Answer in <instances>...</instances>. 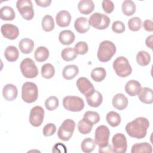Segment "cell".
Masks as SVG:
<instances>
[{"label": "cell", "instance_id": "cell-17", "mask_svg": "<svg viewBox=\"0 0 153 153\" xmlns=\"http://www.w3.org/2000/svg\"><path fill=\"white\" fill-rule=\"evenodd\" d=\"M112 102L115 108L118 110H123L127 108L128 101L127 97L124 94L118 93L114 96Z\"/></svg>", "mask_w": 153, "mask_h": 153}, {"label": "cell", "instance_id": "cell-48", "mask_svg": "<svg viewBox=\"0 0 153 153\" xmlns=\"http://www.w3.org/2000/svg\"><path fill=\"white\" fill-rule=\"evenodd\" d=\"M35 2L38 6L42 7H47L49 6L51 2V0H36Z\"/></svg>", "mask_w": 153, "mask_h": 153}, {"label": "cell", "instance_id": "cell-36", "mask_svg": "<svg viewBox=\"0 0 153 153\" xmlns=\"http://www.w3.org/2000/svg\"><path fill=\"white\" fill-rule=\"evenodd\" d=\"M41 72L43 78L50 79L54 75L55 69L51 63H45L42 66Z\"/></svg>", "mask_w": 153, "mask_h": 153}, {"label": "cell", "instance_id": "cell-43", "mask_svg": "<svg viewBox=\"0 0 153 153\" xmlns=\"http://www.w3.org/2000/svg\"><path fill=\"white\" fill-rule=\"evenodd\" d=\"M56 131V126L53 123L47 124L43 128L42 133L44 136H50L54 134Z\"/></svg>", "mask_w": 153, "mask_h": 153}, {"label": "cell", "instance_id": "cell-44", "mask_svg": "<svg viewBox=\"0 0 153 153\" xmlns=\"http://www.w3.org/2000/svg\"><path fill=\"white\" fill-rule=\"evenodd\" d=\"M112 30L115 33H121L125 30V25L121 21L117 20L113 22L112 25Z\"/></svg>", "mask_w": 153, "mask_h": 153}, {"label": "cell", "instance_id": "cell-27", "mask_svg": "<svg viewBox=\"0 0 153 153\" xmlns=\"http://www.w3.org/2000/svg\"><path fill=\"white\" fill-rule=\"evenodd\" d=\"M152 151V147L151 145L147 142H142L134 144L131 149V153L139 152H148L151 153Z\"/></svg>", "mask_w": 153, "mask_h": 153}, {"label": "cell", "instance_id": "cell-28", "mask_svg": "<svg viewBox=\"0 0 153 153\" xmlns=\"http://www.w3.org/2000/svg\"><path fill=\"white\" fill-rule=\"evenodd\" d=\"M16 17L14 10L9 6L5 5L0 10V17L2 20H13Z\"/></svg>", "mask_w": 153, "mask_h": 153}, {"label": "cell", "instance_id": "cell-20", "mask_svg": "<svg viewBox=\"0 0 153 153\" xmlns=\"http://www.w3.org/2000/svg\"><path fill=\"white\" fill-rule=\"evenodd\" d=\"M75 30L79 33H84L90 29V24L87 18L79 17L77 18L74 23Z\"/></svg>", "mask_w": 153, "mask_h": 153}, {"label": "cell", "instance_id": "cell-41", "mask_svg": "<svg viewBox=\"0 0 153 153\" xmlns=\"http://www.w3.org/2000/svg\"><path fill=\"white\" fill-rule=\"evenodd\" d=\"M83 118L88 120L93 125L97 124L100 121L99 114L94 111H87L85 112Z\"/></svg>", "mask_w": 153, "mask_h": 153}, {"label": "cell", "instance_id": "cell-46", "mask_svg": "<svg viewBox=\"0 0 153 153\" xmlns=\"http://www.w3.org/2000/svg\"><path fill=\"white\" fill-rule=\"evenodd\" d=\"M66 146L62 144V143H57L53 147V149L52 150L53 152H66L67 151L66 149Z\"/></svg>", "mask_w": 153, "mask_h": 153}, {"label": "cell", "instance_id": "cell-18", "mask_svg": "<svg viewBox=\"0 0 153 153\" xmlns=\"http://www.w3.org/2000/svg\"><path fill=\"white\" fill-rule=\"evenodd\" d=\"M139 100L146 104H151L153 102V91L148 87L141 88L138 93Z\"/></svg>", "mask_w": 153, "mask_h": 153}, {"label": "cell", "instance_id": "cell-38", "mask_svg": "<svg viewBox=\"0 0 153 153\" xmlns=\"http://www.w3.org/2000/svg\"><path fill=\"white\" fill-rule=\"evenodd\" d=\"M96 146V143L90 137L85 138L84 139L81 144V149L83 152H86V153H89L92 152Z\"/></svg>", "mask_w": 153, "mask_h": 153}, {"label": "cell", "instance_id": "cell-33", "mask_svg": "<svg viewBox=\"0 0 153 153\" xmlns=\"http://www.w3.org/2000/svg\"><path fill=\"white\" fill-rule=\"evenodd\" d=\"M93 124L87 119L83 118L78 124V129L82 134H88L92 130Z\"/></svg>", "mask_w": 153, "mask_h": 153}, {"label": "cell", "instance_id": "cell-50", "mask_svg": "<svg viewBox=\"0 0 153 153\" xmlns=\"http://www.w3.org/2000/svg\"><path fill=\"white\" fill-rule=\"evenodd\" d=\"M152 39H153V36L150 35L146 38V41H145L146 46L148 47L149 48H150L151 49L152 48Z\"/></svg>", "mask_w": 153, "mask_h": 153}, {"label": "cell", "instance_id": "cell-5", "mask_svg": "<svg viewBox=\"0 0 153 153\" xmlns=\"http://www.w3.org/2000/svg\"><path fill=\"white\" fill-rule=\"evenodd\" d=\"M63 106L66 110L72 112H79L84 107L82 98L75 96H67L63 99Z\"/></svg>", "mask_w": 153, "mask_h": 153}, {"label": "cell", "instance_id": "cell-26", "mask_svg": "<svg viewBox=\"0 0 153 153\" xmlns=\"http://www.w3.org/2000/svg\"><path fill=\"white\" fill-rule=\"evenodd\" d=\"M4 56L5 59L8 62H13L17 60L19 56V53L18 49L15 46L10 45L5 48Z\"/></svg>", "mask_w": 153, "mask_h": 153}, {"label": "cell", "instance_id": "cell-47", "mask_svg": "<svg viewBox=\"0 0 153 153\" xmlns=\"http://www.w3.org/2000/svg\"><path fill=\"white\" fill-rule=\"evenodd\" d=\"M143 28L148 32L153 31V23L151 20H145L143 22Z\"/></svg>", "mask_w": 153, "mask_h": 153}, {"label": "cell", "instance_id": "cell-22", "mask_svg": "<svg viewBox=\"0 0 153 153\" xmlns=\"http://www.w3.org/2000/svg\"><path fill=\"white\" fill-rule=\"evenodd\" d=\"M94 8V2L91 0H81L78 2V9L79 11L85 15L90 14Z\"/></svg>", "mask_w": 153, "mask_h": 153}, {"label": "cell", "instance_id": "cell-29", "mask_svg": "<svg viewBox=\"0 0 153 153\" xmlns=\"http://www.w3.org/2000/svg\"><path fill=\"white\" fill-rule=\"evenodd\" d=\"M34 57L35 60L38 62H44L49 57V51L45 47H39L35 51Z\"/></svg>", "mask_w": 153, "mask_h": 153}, {"label": "cell", "instance_id": "cell-19", "mask_svg": "<svg viewBox=\"0 0 153 153\" xmlns=\"http://www.w3.org/2000/svg\"><path fill=\"white\" fill-rule=\"evenodd\" d=\"M85 98L88 105L94 108L99 107L102 104L103 101L102 94L97 90H94L92 94L86 96Z\"/></svg>", "mask_w": 153, "mask_h": 153}, {"label": "cell", "instance_id": "cell-45", "mask_svg": "<svg viewBox=\"0 0 153 153\" xmlns=\"http://www.w3.org/2000/svg\"><path fill=\"white\" fill-rule=\"evenodd\" d=\"M102 6L104 11L108 14L111 13L114 9L113 2L109 0H103L102 3Z\"/></svg>", "mask_w": 153, "mask_h": 153}, {"label": "cell", "instance_id": "cell-2", "mask_svg": "<svg viewBox=\"0 0 153 153\" xmlns=\"http://www.w3.org/2000/svg\"><path fill=\"white\" fill-rule=\"evenodd\" d=\"M116 53L115 45L110 41H102L99 46L97 58L102 62H108Z\"/></svg>", "mask_w": 153, "mask_h": 153}, {"label": "cell", "instance_id": "cell-35", "mask_svg": "<svg viewBox=\"0 0 153 153\" xmlns=\"http://www.w3.org/2000/svg\"><path fill=\"white\" fill-rule=\"evenodd\" d=\"M42 28L45 32H50L54 28V19L50 15H45L42 20Z\"/></svg>", "mask_w": 153, "mask_h": 153}, {"label": "cell", "instance_id": "cell-32", "mask_svg": "<svg viewBox=\"0 0 153 153\" xmlns=\"http://www.w3.org/2000/svg\"><path fill=\"white\" fill-rule=\"evenodd\" d=\"M106 72L103 68H96L91 72V77L96 82H101L106 77Z\"/></svg>", "mask_w": 153, "mask_h": 153}, {"label": "cell", "instance_id": "cell-39", "mask_svg": "<svg viewBox=\"0 0 153 153\" xmlns=\"http://www.w3.org/2000/svg\"><path fill=\"white\" fill-rule=\"evenodd\" d=\"M142 26L141 19L138 17H133L128 21V27L130 30L136 32L138 31Z\"/></svg>", "mask_w": 153, "mask_h": 153}, {"label": "cell", "instance_id": "cell-3", "mask_svg": "<svg viewBox=\"0 0 153 153\" xmlns=\"http://www.w3.org/2000/svg\"><path fill=\"white\" fill-rule=\"evenodd\" d=\"M113 68L116 74L121 78H125L130 75L132 71L128 60L124 56L118 57L114 61Z\"/></svg>", "mask_w": 153, "mask_h": 153}, {"label": "cell", "instance_id": "cell-34", "mask_svg": "<svg viewBox=\"0 0 153 153\" xmlns=\"http://www.w3.org/2000/svg\"><path fill=\"white\" fill-rule=\"evenodd\" d=\"M136 61L140 66H146L150 63L151 56L145 51H140L136 55Z\"/></svg>", "mask_w": 153, "mask_h": 153}, {"label": "cell", "instance_id": "cell-21", "mask_svg": "<svg viewBox=\"0 0 153 153\" xmlns=\"http://www.w3.org/2000/svg\"><path fill=\"white\" fill-rule=\"evenodd\" d=\"M141 88L140 82L136 80L128 81L125 85V91L130 96H134L138 94Z\"/></svg>", "mask_w": 153, "mask_h": 153}, {"label": "cell", "instance_id": "cell-13", "mask_svg": "<svg viewBox=\"0 0 153 153\" xmlns=\"http://www.w3.org/2000/svg\"><path fill=\"white\" fill-rule=\"evenodd\" d=\"M76 86L79 91L85 95L89 96L94 91V87L89 79L85 77H80L76 81Z\"/></svg>", "mask_w": 153, "mask_h": 153}, {"label": "cell", "instance_id": "cell-37", "mask_svg": "<svg viewBox=\"0 0 153 153\" xmlns=\"http://www.w3.org/2000/svg\"><path fill=\"white\" fill-rule=\"evenodd\" d=\"M77 56L75 50L72 47H67L64 48L61 52L62 58L67 62L72 61L75 59Z\"/></svg>", "mask_w": 153, "mask_h": 153}, {"label": "cell", "instance_id": "cell-14", "mask_svg": "<svg viewBox=\"0 0 153 153\" xmlns=\"http://www.w3.org/2000/svg\"><path fill=\"white\" fill-rule=\"evenodd\" d=\"M1 31L5 38L11 40L16 39L19 35V28L16 26L10 23L4 24L1 26Z\"/></svg>", "mask_w": 153, "mask_h": 153}, {"label": "cell", "instance_id": "cell-16", "mask_svg": "<svg viewBox=\"0 0 153 153\" xmlns=\"http://www.w3.org/2000/svg\"><path fill=\"white\" fill-rule=\"evenodd\" d=\"M56 21L60 27H67L71 23V16L68 11L62 10L56 14Z\"/></svg>", "mask_w": 153, "mask_h": 153}, {"label": "cell", "instance_id": "cell-7", "mask_svg": "<svg viewBox=\"0 0 153 153\" xmlns=\"http://www.w3.org/2000/svg\"><path fill=\"white\" fill-rule=\"evenodd\" d=\"M75 128V123L71 119L65 120L59 128L57 136L63 141L69 140L72 136Z\"/></svg>", "mask_w": 153, "mask_h": 153}, {"label": "cell", "instance_id": "cell-42", "mask_svg": "<svg viewBox=\"0 0 153 153\" xmlns=\"http://www.w3.org/2000/svg\"><path fill=\"white\" fill-rule=\"evenodd\" d=\"M74 50L77 54L83 55L87 53L88 50V47L85 42L79 41L75 45Z\"/></svg>", "mask_w": 153, "mask_h": 153}, {"label": "cell", "instance_id": "cell-11", "mask_svg": "<svg viewBox=\"0 0 153 153\" xmlns=\"http://www.w3.org/2000/svg\"><path fill=\"white\" fill-rule=\"evenodd\" d=\"M112 149L117 153H124L127 151V143L126 136L121 133L115 134L112 139Z\"/></svg>", "mask_w": 153, "mask_h": 153}, {"label": "cell", "instance_id": "cell-49", "mask_svg": "<svg viewBox=\"0 0 153 153\" xmlns=\"http://www.w3.org/2000/svg\"><path fill=\"white\" fill-rule=\"evenodd\" d=\"M99 152H113V149L111 145H108L106 146L103 148H99Z\"/></svg>", "mask_w": 153, "mask_h": 153}, {"label": "cell", "instance_id": "cell-25", "mask_svg": "<svg viewBox=\"0 0 153 153\" xmlns=\"http://www.w3.org/2000/svg\"><path fill=\"white\" fill-rule=\"evenodd\" d=\"M19 47L23 54H29L33 49L34 42L32 39L25 38L20 40L19 43Z\"/></svg>", "mask_w": 153, "mask_h": 153}, {"label": "cell", "instance_id": "cell-40", "mask_svg": "<svg viewBox=\"0 0 153 153\" xmlns=\"http://www.w3.org/2000/svg\"><path fill=\"white\" fill-rule=\"evenodd\" d=\"M45 106L48 111L55 110L59 106V99L56 96H50L45 100Z\"/></svg>", "mask_w": 153, "mask_h": 153}, {"label": "cell", "instance_id": "cell-15", "mask_svg": "<svg viewBox=\"0 0 153 153\" xmlns=\"http://www.w3.org/2000/svg\"><path fill=\"white\" fill-rule=\"evenodd\" d=\"M18 94L17 88L14 84H7L2 89L3 97L8 101H13L16 99Z\"/></svg>", "mask_w": 153, "mask_h": 153}, {"label": "cell", "instance_id": "cell-23", "mask_svg": "<svg viewBox=\"0 0 153 153\" xmlns=\"http://www.w3.org/2000/svg\"><path fill=\"white\" fill-rule=\"evenodd\" d=\"M59 39L63 45H68L75 41V35L70 30H64L60 32Z\"/></svg>", "mask_w": 153, "mask_h": 153}, {"label": "cell", "instance_id": "cell-10", "mask_svg": "<svg viewBox=\"0 0 153 153\" xmlns=\"http://www.w3.org/2000/svg\"><path fill=\"white\" fill-rule=\"evenodd\" d=\"M16 7L24 19L30 20L33 19L34 11L30 0H19L17 1Z\"/></svg>", "mask_w": 153, "mask_h": 153}, {"label": "cell", "instance_id": "cell-4", "mask_svg": "<svg viewBox=\"0 0 153 153\" xmlns=\"http://www.w3.org/2000/svg\"><path fill=\"white\" fill-rule=\"evenodd\" d=\"M38 96L37 85L32 82H26L22 88V97L26 103H31L35 102Z\"/></svg>", "mask_w": 153, "mask_h": 153}, {"label": "cell", "instance_id": "cell-30", "mask_svg": "<svg viewBox=\"0 0 153 153\" xmlns=\"http://www.w3.org/2000/svg\"><path fill=\"white\" fill-rule=\"evenodd\" d=\"M136 7L135 3L131 0H126L122 4V11L124 15L130 16L136 11Z\"/></svg>", "mask_w": 153, "mask_h": 153}, {"label": "cell", "instance_id": "cell-9", "mask_svg": "<svg viewBox=\"0 0 153 153\" xmlns=\"http://www.w3.org/2000/svg\"><path fill=\"white\" fill-rule=\"evenodd\" d=\"M23 75L27 78H33L38 75V69L33 62L30 58L23 59L20 65Z\"/></svg>", "mask_w": 153, "mask_h": 153}, {"label": "cell", "instance_id": "cell-31", "mask_svg": "<svg viewBox=\"0 0 153 153\" xmlns=\"http://www.w3.org/2000/svg\"><path fill=\"white\" fill-rule=\"evenodd\" d=\"M106 119L107 123L113 127H117L121 123L120 115L115 111H110L108 112L106 115Z\"/></svg>", "mask_w": 153, "mask_h": 153}, {"label": "cell", "instance_id": "cell-1", "mask_svg": "<svg viewBox=\"0 0 153 153\" xmlns=\"http://www.w3.org/2000/svg\"><path fill=\"white\" fill-rule=\"evenodd\" d=\"M149 126L148 120L145 117H138L127 124L126 131L129 136L138 139L144 138Z\"/></svg>", "mask_w": 153, "mask_h": 153}, {"label": "cell", "instance_id": "cell-12", "mask_svg": "<svg viewBox=\"0 0 153 153\" xmlns=\"http://www.w3.org/2000/svg\"><path fill=\"white\" fill-rule=\"evenodd\" d=\"M44 110L39 106H35L32 108L30 112L29 122L33 127L40 126L44 120Z\"/></svg>", "mask_w": 153, "mask_h": 153}, {"label": "cell", "instance_id": "cell-8", "mask_svg": "<svg viewBox=\"0 0 153 153\" xmlns=\"http://www.w3.org/2000/svg\"><path fill=\"white\" fill-rule=\"evenodd\" d=\"M109 17L104 14L99 13H93L89 18L88 23L93 27L99 29L103 30L106 29L110 24Z\"/></svg>", "mask_w": 153, "mask_h": 153}, {"label": "cell", "instance_id": "cell-6", "mask_svg": "<svg viewBox=\"0 0 153 153\" xmlns=\"http://www.w3.org/2000/svg\"><path fill=\"white\" fill-rule=\"evenodd\" d=\"M110 131L106 126L101 125L97 127L94 133V142L99 148H103L109 144Z\"/></svg>", "mask_w": 153, "mask_h": 153}, {"label": "cell", "instance_id": "cell-24", "mask_svg": "<svg viewBox=\"0 0 153 153\" xmlns=\"http://www.w3.org/2000/svg\"><path fill=\"white\" fill-rule=\"evenodd\" d=\"M78 67L75 65H66L63 69L62 75L66 79L70 80L74 78L78 74Z\"/></svg>", "mask_w": 153, "mask_h": 153}]
</instances>
